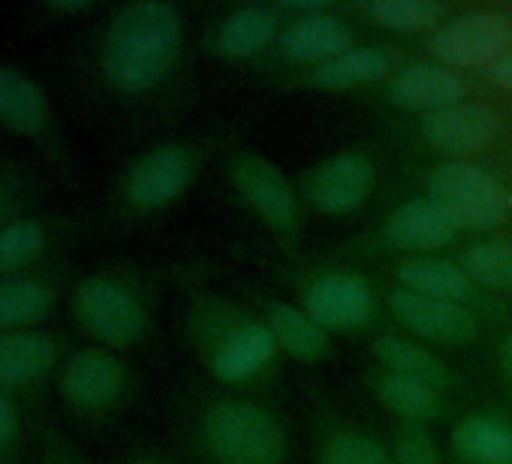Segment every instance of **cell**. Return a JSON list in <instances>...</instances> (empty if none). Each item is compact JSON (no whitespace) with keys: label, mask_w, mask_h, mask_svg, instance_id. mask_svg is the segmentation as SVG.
I'll return each mask as SVG.
<instances>
[{"label":"cell","mask_w":512,"mask_h":464,"mask_svg":"<svg viewBox=\"0 0 512 464\" xmlns=\"http://www.w3.org/2000/svg\"><path fill=\"white\" fill-rule=\"evenodd\" d=\"M184 22L160 0L121 4L106 13L85 49V76L121 103L157 97L181 64Z\"/></svg>","instance_id":"1"},{"label":"cell","mask_w":512,"mask_h":464,"mask_svg":"<svg viewBox=\"0 0 512 464\" xmlns=\"http://www.w3.org/2000/svg\"><path fill=\"white\" fill-rule=\"evenodd\" d=\"M70 320L106 350H130L151 329V284L127 266L79 275L67 296Z\"/></svg>","instance_id":"2"},{"label":"cell","mask_w":512,"mask_h":464,"mask_svg":"<svg viewBox=\"0 0 512 464\" xmlns=\"http://www.w3.org/2000/svg\"><path fill=\"white\" fill-rule=\"evenodd\" d=\"M55 392L79 425L97 428L130 407L136 395V377L115 350L88 344L67 353L55 380Z\"/></svg>","instance_id":"3"},{"label":"cell","mask_w":512,"mask_h":464,"mask_svg":"<svg viewBox=\"0 0 512 464\" xmlns=\"http://www.w3.org/2000/svg\"><path fill=\"white\" fill-rule=\"evenodd\" d=\"M0 130L25 139L61 178H73V148L46 85L7 58H0Z\"/></svg>","instance_id":"4"},{"label":"cell","mask_w":512,"mask_h":464,"mask_svg":"<svg viewBox=\"0 0 512 464\" xmlns=\"http://www.w3.org/2000/svg\"><path fill=\"white\" fill-rule=\"evenodd\" d=\"M70 350V335L64 329L40 326L0 332V395L40 422L49 416L46 401Z\"/></svg>","instance_id":"5"},{"label":"cell","mask_w":512,"mask_h":464,"mask_svg":"<svg viewBox=\"0 0 512 464\" xmlns=\"http://www.w3.org/2000/svg\"><path fill=\"white\" fill-rule=\"evenodd\" d=\"M199 443L214 464H284L281 422L250 401H214L199 416Z\"/></svg>","instance_id":"6"},{"label":"cell","mask_w":512,"mask_h":464,"mask_svg":"<svg viewBox=\"0 0 512 464\" xmlns=\"http://www.w3.org/2000/svg\"><path fill=\"white\" fill-rule=\"evenodd\" d=\"M199 157L190 145L163 142L136 154L118 175L115 208L124 217H145L169 208L190 187Z\"/></svg>","instance_id":"7"},{"label":"cell","mask_w":512,"mask_h":464,"mask_svg":"<svg viewBox=\"0 0 512 464\" xmlns=\"http://www.w3.org/2000/svg\"><path fill=\"white\" fill-rule=\"evenodd\" d=\"M428 193L437 199L458 229L482 232L500 226L512 211L509 190L482 166L467 160H443L428 175Z\"/></svg>","instance_id":"8"},{"label":"cell","mask_w":512,"mask_h":464,"mask_svg":"<svg viewBox=\"0 0 512 464\" xmlns=\"http://www.w3.org/2000/svg\"><path fill=\"white\" fill-rule=\"evenodd\" d=\"M79 232V220L70 211H34L7 229H0V275L37 272L67 260V248Z\"/></svg>","instance_id":"9"},{"label":"cell","mask_w":512,"mask_h":464,"mask_svg":"<svg viewBox=\"0 0 512 464\" xmlns=\"http://www.w3.org/2000/svg\"><path fill=\"white\" fill-rule=\"evenodd\" d=\"M425 49L431 58L449 70L491 67L500 55L512 49V22L500 13H464L440 25Z\"/></svg>","instance_id":"10"},{"label":"cell","mask_w":512,"mask_h":464,"mask_svg":"<svg viewBox=\"0 0 512 464\" xmlns=\"http://www.w3.org/2000/svg\"><path fill=\"white\" fill-rule=\"evenodd\" d=\"M70 287L73 278L67 260L37 272L0 275V332L49 326L61 302H67Z\"/></svg>","instance_id":"11"},{"label":"cell","mask_w":512,"mask_h":464,"mask_svg":"<svg viewBox=\"0 0 512 464\" xmlns=\"http://www.w3.org/2000/svg\"><path fill=\"white\" fill-rule=\"evenodd\" d=\"M193 332L196 338H202L205 365L223 383H238V380L253 377L256 371H263L278 350V341L269 323H260V320H244V323L220 326V329L196 320Z\"/></svg>","instance_id":"12"},{"label":"cell","mask_w":512,"mask_h":464,"mask_svg":"<svg viewBox=\"0 0 512 464\" xmlns=\"http://www.w3.org/2000/svg\"><path fill=\"white\" fill-rule=\"evenodd\" d=\"M235 190L250 202V208L260 214L281 236H296L299 226V199L284 178V172L260 157V154H241L232 163Z\"/></svg>","instance_id":"13"},{"label":"cell","mask_w":512,"mask_h":464,"mask_svg":"<svg viewBox=\"0 0 512 464\" xmlns=\"http://www.w3.org/2000/svg\"><path fill=\"white\" fill-rule=\"evenodd\" d=\"M302 311L326 332H353L374 314L371 287L347 272H329L302 293Z\"/></svg>","instance_id":"14"},{"label":"cell","mask_w":512,"mask_h":464,"mask_svg":"<svg viewBox=\"0 0 512 464\" xmlns=\"http://www.w3.org/2000/svg\"><path fill=\"white\" fill-rule=\"evenodd\" d=\"M374 163L359 151H344L323 160L305 184L308 202L323 214H350L374 190Z\"/></svg>","instance_id":"15"},{"label":"cell","mask_w":512,"mask_h":464,"mask_svg":"<svg viewBox=\"0 0 512 464\" xmlns=\"http://www.w3.org/2000/svg\"><path fill=\"white\" fill-rule=\"evenodd\" d=\"M497 130H500V121L494 109L482 103H467V100L422 118L425 142L434 151L449 154L452 160H464L467 154L485 151L497 139Z\"/></svg>","instance_id":"16"},{"label":"cell","mask_w":512,"mask_h":464,"mask_svg":"<svg viewBox=\"0 0 512 464\" xmlns=\"http://www.w3.org/2000/svg\"><path fill=\"white\" fill-rule=\"evenodd\" d=\"M389 311L395 314V320L404 329H410L419 338L437 341V344H452V347L470 344L479 332L473 314L464 305L416 296L401 287L389 293Z\"/></svg>","instance_id":"17"},{"label":"cell","mask_w":512,"mask_h":464,"mask_svg":"<svg viewBox=\"0 0 512 464\" xmlns=\"http://www.w3.org/2000/svg\"><path fill=\"white\" fill-rule=\"evenodd\" d=\"M455 236H458V223L431 196H419L398 205L386 223V242L398 251H413V254L440 251L452 245Z\"/></svg>","instance_id":"18"},{"label":"cell","mask_w":512,"mask_h":464,"mask_svg":"<svg viewBox=\"0 0 512 464\" xmlns=\"http://www.w3.org/2000/svg\"><path fill=\"white\" fill-rule=\"evenodd\" d=\"M464 94L467 88L461 76L437 61L404 67L386 88V97L392 106L407 109V112H422V118L440 109H449L455 103H464Z\"/></svg>","instance_id":"19"},{"label":"cell","mask_w":512,"mask_h":464,"mask_svg":"<svg viewBox=\"0 0 512 464\" xmlns=\"http://www.w3.org/2000/svg\"><path fill=\"white\" fill-rule=\"evenodd\" d=\"M353 43V34L347 28V22H341L338 16L329 13H311V16H299L293 19L284 31H281V55L293 64H311L314 70L329 64L332 58L344 55Z\"/></svg>","instance_id":"20"},{"label":"cell","mask_w":512,"mask_h":464,"mask_svg":"<svg viewBox=\"0 0 512 464\" xmlns=\"http://www.w3.org/2000/svg\"><path fill=\"white\" fill-rule=\"evenodd\" d=\"M46 196L49 181L34 163L22 157H0V229L43 211Z\"/></svg>","instance_id":"21"},{"label":"cell","mask_w":512,"mask_h":464,"mask_svg":"<svg viewBox=\"0 0 512 464\" xmlns=\"http://www.w3.org/2000/svg\"><path fill=\"white\" fill-rule=\"evenodd\" d=\"M275 40H281L278 34V19L263 10V7H244L229 13L217 31H214V49L223 58H253L266 52Z\"/></svg>","instance_id":"22"},{"label":"cell","mask_w":512,"mask_h":464,"mask_svg":"<svg viewBox=\"0 0 512 464\" xmlns=\"http://www.w3.org/2000/svg\"><path fill=\"white\" fill-rule=\"evenodd\" d=\"M395 278L401 290H410L416 296L440 299V302H455L461 305L470 296V278L461 266L437 257H410L401 260L395 269Z\"/></svg>","instance_id":"23"},{"label":"cell","mask_w":512,"mask_h":464,"mask_svg":"<svg viewBox=\"0 0 512 464\" xmlns=\"http://www.w3.org/2000/svg\"><path fill=\"white\" fill-rule=\"evenodd\" d=\"M464 464H512V428L494 416H467L452 431Z\"/></svg>","instance_id":"24"},{"label":"cell","mask_w":512,"mask_h":464,"mask_svg":"<svg viewBox=\"0 0 512 464\" xmlns=\"http://www.w3.org/2000/svg\"><path fill=\"white\" fill-rule=\"evenodd\" d=\"M374 389L389 410H395L401 419H407V425H422L443 413L440 389H434L422 380L386 371L374 380Z\"/></svg>","instance_id":"25"},{"label":"cell","mask_w":512,"mask_h":464,"mask_svg":"<svg viewBox=\"0 0 512 464\" xmlns=\"http://www.w3.org/2000/svg\"><path fill=\"white\" fill-rule=\"evenodd\" d=\"M269 329H272L278 347H284L290 356H296L302 362H317L329 350L326 329H320L305 311H299L287 302L269 305Z\"/></svg>","instance_id":"26"},{"label":"cell","mask_w":512,"mask_h":464,"mask_svg":"<svg viewBox=\"0 0 512 464\" xmlns=\"http://www.w3.org/2000/svg\"><path fill=\"white\" fill-rule=\"evenodd\" d=\"M374 356H377V362L386 365V371L422 380V383H428L434 389H446L449 380H452L449 368L434 353H428L425 347H419V344H413L407 338H398V335L377 338L374 341Z\"/></svg>","instance_id":"27"},{"label":"cell","mask_w":512,"mask_h":464,"mask_svg":"<svg viewBox=\"0 0 512 464\" xmlns=\"http://www.w3.org/2000/svg\"><path fill=\"white\" fill-rule=\"evenodd\" d=\"M392 70V61L380 49H347L344 55L332 58L329 64L314 70V85L320 88H359L386 79Z\"/></svg>","instance_id":"28"},{"label":"cell","mask_w":512,"mask_h":464,"mask_svg":"<svg viewBox=\"0 0 512 464\" xmlns=\"http://www.w3.org/2000/svg\"><path fill=\"white\" fill-rule=\"evenodd\" d=\"M365 16L392 31V34H434L440 19H443V7L431 4V0H377V4L365 7Z\"/></svg>","instance_id":"29"},{"label":"cell","mask_w":512,"mask_h":464,"mask_svg":"<svg viewBox=\"0 0 512 464\" xmlns=\"http://www.w3.org/2000/svg\"><path fill=\"white\" fill-rule=\"evenodd\" d=\"M461 269L470 281L488 290H512V245L509 242H485L473 245L461 257Z\"/></svg>","instance_id":"30"},{"label":"cell","mask_w":512,"mask_h":464,"mask_svg":"<svg viewBox=\"0 0 512 464\" xmlns=\"http://www.w3.org/2000/svg\"><path fill=\"white\" fill-rule=\"evenodd\" d=\"M37 422L10 398L0 395V464H28V446Z\"/></svg>","instance_id":"31"},{"label":"cell","mask_w":512,"mask_h":464,"mask_svg":"<svg viewBox=\"0 0 512 464\" xmlns=\"http://www.w3.org/2000/svg\"><path fill=\"white\" fill-rule=\"evenodd\" d=\"M320 464H395L389 449L371 434L347 431L335 434L320 455Z\"/></svg>","instance_id":"32"},{"label":"cell","mask_w":512,"mask_h":464,"mask_svg":"<svg viewBox=\"0 0 512 464\" xmlns=\"http://www.w3.org/2000/svg\"><path fill=\"white\" fill-rule=\"evenodd\" d=\"M34 434H37L34 464H88L82 449L52 422V416H43Z\"/></svg>","instance_id":"33"},{"label":"cell","mask_w":512,"mask_h":464,"mask_svg":"<svg viewBox=\"0 0 512 464\" xmlns=\"http://www.w3.org/2000/svg\"><path fill=\"white\" fill-rule=\"evenodd\" d=\"M395 464H443L434 437L422 425H404L392 446Z\"/></svg>","instance_id":"34"},{"label":"cell","mask_w":512,"mask_h":464,"mask_svg":"<svg viewBox=\"0 0 512 464\" xmlns=\"http://www.w3.org/2000/svg\"><path fill=\"white\" fill-rule=\"evenodd\" d=\"M100 7L94 0H40L34 4V13L37 19L55 25V22H70V19H79V16H91L97 13Z\"/></svg>","instance_id":"35"},{"label":"cell","mask_w":512,"mask_h":464,"mask_svg":"<svg viewBox=\"0 0 512 464\" xmlns=\"http://www.w3.org/2000/svg\"><path fill=\"white\" fill-rule=\"evenodd\" d=\"M488 79L503 88V91H512V49L506 55H500L491 67H488Z\"/></svg>","instance_id":"36"},{"label":"cell","mask_w":512,"mask_h":464,"mask_svg":"<svg viewBox=\"0 0 512 464\" xmlns=\"http://www.w3.org/2000/svg\"><path fill=\"white\" fill-rule=\"evenodd\" d=\"M121 464H175V461H169V458H166V455H160V452L139 449V452L124 455V458H121Z\"/></svg>","instance_id":"37"},{"label":"cell","mask_w":512,"mask_h":464,"mask_svg":"<svg viewBox=\"0 0 512 464\" xmlns=\"http://www.w3.org/2000/svg\"><path fill=\"white\" fill-rule=\"evenodd\" d=\"M497 356H500V368H503V371H506V377L512 380V332L500 341Z\"/></svg>","instance_id":"38"}]
</instances>
